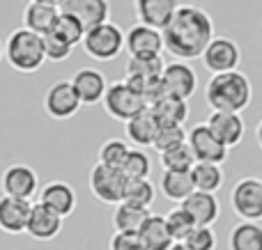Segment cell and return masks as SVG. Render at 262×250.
Instances as JSON below:
<instances>
[{
	"mask_svg": "<svg viewBox=\"0 0 262 250\" xmlns=\"http://www.w3.org/2000/svg\"><path fill=\"white\" fill-rule=\"evenodd\" d=\"M191 177H193L195 191H207V193H219L223 182H226V174H223L221 165L205 163V161H198L191 168Z\"/></svg>",
	"mask_w": 262,
	"mask_h": 250,
	"instance_id": "cell-29",
	"label": "cell"
},
{
	"mask_svg": "<svg viewBox=\"0 0 262 250\" xmlns=\"http://www.w3.org/2000/svg\"><path fill=\"white\" fill-rule=\"evenodd\" d=\"M251 99H253V85L249 76L239 69L212 73V78L205 85V101L212 110L242 113L251 106Z\"/></svg>",
	"mask_w": 262,
	"mask_h": 250,
	"instance_id": "cell-2",
	"label": "cell"
},
{
	"mask_svg": "<svg viewBox=\"0 0 262 250\" xmlns=\"http://www.w3.org/2000/svg\"><path fill=\"white\" fill-rule=\"evenodd\" d=\"M41 104H44V113L49 115L51 119L64 122V119H72L74 115L81 110L83 101H81V96H78L76 87H74L72 78H64V81H55L53 85L46 90Z\"/></svg>",
	"mask_w": 262,
	"mask_h": 250,
	"instance_id": "cell-7",
	"label": "cell"
},
{
	"mask_svg": "<svg viewBox=\"0 0 262 250\" xmlns=\"http://www.w3.org/2000/svg\"><path fill=\"white\" fill-rule=\"evenodd\" d=\"M58 37H62L64 41H69L72 46L76 44H83V39H85V32L88 28L81 23V18H76L74 14H67V12H60L58 21H55L53 30Z\"/></svg>",
	"mask_w": 262,
	"mask_h": 250,
	"instance_id": "cell-32",
	"label": "cell"
},
{
	"mask_svg": "<svg viewBox=\"0 0 262 250\" xmlns=\"http://www.w3.org/2000/svg\"><path fill=\"white\" fill-rule=\"evenodd\" d=\"M44 46H46V58L51 62H62L74 53V46L69 41H64L62 37H58L55 32L44 35Z\"/></svg>",
	"mask_w": 262,
	"mask_h": 250,
	"instance_id": "cell-39",
	"label": "cell"
},
{
	"mask_svg": "<svg viewBox=\"0 0 262 250\" xmlns=\"http://www.w3.org/2000/svg\"><path fill=\"white\" fill-rule=\"evenodd\" d=\"M39 202H44L46 207L60 214L62 218H69V216L76 211V205H78V197H76V191H74L72 184L67 182H49L46 186L39 188Z\"/></svg>",
	"mask_w": 262,
	"mask_h": 250,
	"instance_id": "cell-19",
	"label": "cell"
},
{
	"mask_svg": "<svg viewBox=\"0 0 262 250\" xmlns=\"http://www.w3.org/2000/svg\"><path fill=\"white\" fill-rule=\"evenodd\" d=\"M195 163H198V159H195L189 140L177 147H170V149L159 152V165L163 170H191Z\"/></svg>",
	"mask_w": 262,
	"mask_h": 250,
	"instance_id": "cell-31",
	"label": "cell"
},
{
	"mask_svg": "<svg viewBox=\"0 0 262 250\" xmlns=\"http://www.w3.org/2000/svg\"><path fill=\"white\" fill-rule=\"evenodd\" d=\"M124 51L129 55H161V51H166L163 30L145 26V23H136L127 30Z\"/></svg>",
	"mask_w": 262,
	"mask_h": 250,
	"instance_id": "cell-13",
	"label": "cell"
},
{
	"mask_svg": "<svg viewBox=\"0 0 262 250\" xmlns=\"http://www.w3.org/2000/svg\"><path fill=\"white\" fill-rule=\"evenodd\" d=\"M159 188H161V195L166 200L182 205L195 191V184L191 177V170H163Z\"/></svg>",
	"mask_w": 262,
	"mask_h": 250,
	"instance_id": "cell-23",
	"label": "cell"
},
{
	"mask_svg": "<svg viewBox=\"0 0 262 250\" xmlns=\"http://www.w3.org/2000/svg\"><path fill=\"white\" fill-rule=\"evenodd\" d=\"M255 140H258V147L262 149V119L258 122V127H255Z\"/></svg>",
	"mask_w": 262,
	"mask_h": 250,
	"instance_id": "cell-41",
	"label": "cell"
},
{
	"mask_svg": "<svg viewBox=\"0 0 262 250\" xmlns=\"http://www.w3.org/2000/svg\"><path fill=\"white\" fill-rule=\"evenodd\" d=\"M127 44V32L113 21H104L95 28H88L81 48L88 58L97 62H113L120 58Z\"/></svg>",
	"mask_w": 262,
	"mask_h": 250,
	"instance_id": "cell-4",
	"label": "cell"
},
{
	"mask_svg": "<svg viewBox=\"0 0 262 250\" xmlns=\"http://www.w3.org/2000/svg\"><path fill=\"white\" fill-rule=\"evenodd\" d=\"M203 64L209 73H223V71H232L239 69L242 62V48L235 39L230 37H214L209 41V46L203 53Z\"/></svg>",
	"mask_w": 262,
	"mask_h": 250,
	"instance_id": "cell-9",
	"label": "cell"
},
{
	"mask_svg": "<svg viewBox=\"0 0 262 250\" xmlns=\"http://www.w3.org/2000/svg\"><path fill=\"white\" fill-rule=\"evenodd\" d=\"M232 214L242 220H262V179L242 177L230 191Z\"/></svg>",
	"mask_w": 262,
	"mask_h": 250,
	"instance_id": "cell-8",
	"label": "cell"
},
{
	"mask_svg": "<svg viewBox=\"0 0 262 250\" xmlns=\"http://www.w3.org/2000/svg\"><path fill=\"white\" fill-rule=\"evenodd\" d=\"M129 182L131 179L120 168H111V165L99 163V161L88 177V186H90L92 195L104 205H120L127 197Z\"/></svg>",
	"mask_w": 262,
	"mask_h": 250,
	"instance_id": "cell-5",
	"label": "cell"
},
{
	"mask_svg": "<svg viewBox=\"0 0 262 250\" xmlns=\"http://www.w3.org/2000/svg\"><path fill=\"white\" fill-rule=\"evenodd\" d=\"M101 106H104L108 117H113L115 122L127 124L134 115H138L140 110L147 108V101H145L143 94L136 92L127 81H118V83H111L108 85Z\"/></svg>",
	"mask_w": 262,
	"mask_h": 250,
	"instance_id": "cell-6",
	"label": "cell"
},
{
	"mask_svg": "<svg viewBox=\"0 0 262 250\" xmlns=\"http://www.w3.org/2000/svg\"><path fill=\"white\" fill-rule=\"evenodd\" d=\"M228 250H262V225L258 220H242L230 230Z\"/></svg>",
	"mask_w": 262,
	"mask_h": 250,
	"instance_id": "cell-27",
	"label": "cell"
},
{
	"mask_svg": "<svg viewBox=\"0 0 262 250\" xmlns=\"http://www.w3.org/2000/svg\"><path fill=\"white\" fill-rule=\"evenodd\" d=\"M161 78L166 83L168 94L180 96V99H191L195 94V90H198V76H195L193 67L186 60L168 62Z\"/></svg>",
	"mask_w": 262,
	"mask_h": 250,
	"instance_id": "cell-14",
	"label": "cell"
},
{
	"mask_svg": "<svg viewBox=\"0 0 262 250\" xmlns=\"http://www.w3.org/2000/svg\"><path fill=\"white\" fill-rule=\"evenodd\" d=\"M186 140H189V131L184 129V124H159L157 138H154V149L163 152L182 145Z\"/></svg>",
	"mask_w": 262,
	"mask_h": 250,
	"instance_id": "cell-36",
	"label": "cell"
},
{
	"mask_svg": "<svg viewBox=\"0 0 262 250\" xmlns=\"http://www.w3.org/2000/svg\"><path fill=\"white\" fill-rule=\"evenodd\" d=\"M138 237L143 239V243L147 250H168L172 243H175L170 230H168L166 216H157V214H152L147 220H145L143 228L138 230Z\"/></svg>",
	"mask_w": 262,
	"mask_h": 250,
	"instance_id": "cell-26",
	"label": "cell"
},
{
	"mask_svg": "<svg viewBox=\"0 0 262 250\" xmlns=\"http://www.w3.org/2000/svg\"><path fill=\"white\" fill-rule=\"evenodd\" d=\"M32 202L23 200V197L3 195L0 197V230L5 234H23L28 228V218H30Z\"/></svg>",
	"mask_w": 262,
	"mask_h": 250,
	"instance_id": "cell-15",
	"label": "cell"
},
{
	"mask_svg": "<svg viewBox=\"0 0 262 250\" xmlns=\"http://www.w3.org/2000/svg\"><path fill=\"white\" fill-rule=\"evenodd\" d=\"M108 250H147L138 232H115L108 241Z\"/></svg>",
	"mask_w": 262,
	"mask_h": 250,
	"instance_id": "cell-40",
	"label": "cell"
},
{
	"mask_svg": "<svg viewBox=\"0 0 262 250\" xmlns=\"http://www.w3.org/2000/svg\"><path fill=\"white\" fill-rule=\"evenodd\" d=\"M207 124L219 138H221L223 145L228 147H237L244 140L246 133V124L242 113H230V110H212L207 117Z\"/></svg>",
	"mask_w": 262,
	"mask_h": 250,
	"instance_id": "cell-17",
	"label": "cell"
},
{
	"mask_svg": "<svg viewBox=\"0 0 262 250\" xmlns=\"http://www.w3.org/2000/svg\"><path fill=\"white\" fill-rule=\"evenodd\" d=\"M214 21L198 5H180L175 16L163 28L166 51L175 60L203 58L205 48L214 39Z\"/></svg>",
	"mask_w": 262,
	"mask_h": 250,
	"instance_id": "cell-1",
	"label": "cell"
},
{
	"mask_svg": "<svg viewBox=\"0 0 262 250\" xmlns=\"http://www.w3.org/2000/svg\"><path fill=\"white\" fill-rule=\"evenodd\" d=\"M124 174L134 182V179H149V172H152V159L149 154H145L143 147H136V149L129 152L127 161H124L122 168Z\"/></svg>",
	"mask_w": 262,
	"mask_h": 250,
	"instance_id": "cell-35",
	"label": "cell"
},
{
	"mask_svg": "<svg viewBox=\"0 0 262 250\" xmlns=\"http://www.w3.org/2000/svg\"><path fill=\"white\" fill-rule=\"evenodd\" d=\"M60 16V7L51 3H39V0H28L23 9V26L39 35H49L53 30L55 21Z\"/></svg>",
	"mask_w": 262,
	"mask_h": 250,
	"instance_id": "cell-22",
	"label": "cell"
},
{
	"mask_svg": "<svg viewBox=\"0 0 262 250\" xmlns=\"http://www.w3.org/2000/svg\"><path fill=\"white\" fill-rule=\"evenodd\" d=\"M177 7H180V0H134V14L138 23L159 28V30H163L170 23Z\"/></svg>",
	"mask_w": 262,
	"mask_h": 250,
	"instance_id": "cell-18",
	"label": "cell"
},
{
	"mask_svg": "<svg viewBox=\"0 0 262 250\" xmlns=\"http://www.w3.org/2000/svg\"><path fill=\"white\" fill-rule=\"evenodd\" d=\"M3 58H5V44L0 41V62H3Z\"/></svg>",
	"mask_w": 262,
	"mask_h": 250,
	"instance_id": "cell-44",
	"label": "cell"
},
{
	"mask_svg": "<svg viewBox=\"0 0 262 250\" xmlns=\"http://www.w3.org/2000/svg\"><path fill=\"white\" fill-rule=\"evenodd\" d=\"M182 207L191 214L195 225H214L219 220V216H221V205H219L216 193L193 191L182 202Z\"/></svg>",
	"mask_w": 262,
	"mask_h": 250,
	"instance_id": "cell-21",
	"label": "cell"
},
{
	"mask_svg": "<svg viewBox=\"0 0 262 250\" xmlns=\"http://www.w3.org/2000/svg\"><path fill=\"white\" fill-rule=\"evenodd\" d=\"M184 243L191 250H216V232L212 230V225H195L191 230V234L184 239Z\"/></svg>",
	"mask_w": 262,
	"mask_h": 250,
	"instance_id": "cell-38",
	"label": "cell"
},
{
	"mask_svg": "<svg viewBox=\"0 0 262 250\" xmlns=\"http://www.w3.org/2000/svg\"><path fill=\"white\" fill-rule=\"evenodd\" d=\"M149 216H152V209H149V207L122 200L120 205H115L113 228H115V232H138Z\"/></svg>",
	"mask_w": 262,
	"mask_h": 250,
	"instance_id": "cell-25",
	"label": "cell"
},
{
	"mask_svg": "<svg viewBox=\"0 0 262 250\" xmlns=\"http://www.w3.org/2000/svg\"><path fill=\"white\" fill-rule=\"evenodd\" d=\"M0 188H3V195L32 200L35 195H39V177L30 165L12 163L5 168L3 177H0Z\"/></svg>",
	"mask_w": 262,
	"mask_h": 250,
	"instance_id": "cell-10",
	"label": "cell"
},
{
	"mask_svg": "<svg viewBox=\"0 0 262 250\" xmlns=\"http://www.w3.org/2000/svg\"><path fill=\"white\" fill-rule=\"evenodd\" d=\"M60 12L74 14L76 18H81L85 28H95L99 23L108 21L111 0H62Z\"/></svg>",
	"mask_w": 262,
	"mask_h": 250,
	"instance_id": "cell-20",
	"label": "cell"
},
{
	"mask_svg": "<svg viewBox=\"0 0 262 250\" xmlns=\"http://www.w3.org/2000/svg\"><path fill=\"white\" fill-rule=\"evenodd\" d=\"M189 145L193 149L195 159L205 161V163H219L223 165L228 159V149L230 147L223 145L221 138L209 129V124H195L193 129L189 131Z\"/></svg>",
	"mask_w": 262,
	"mask_h": 250,
	"instance_id": "cell-11",
	"label": "cell"
},
{
	"mask_svg": "<svg viewBox=\"0 0 262 250\" xmlns=\"http://www.w3.org/2000/svg\"><path fill=\"white\" fill-rule=\"evenodd\" d=\"M157 131H159V119L157 115L152 113V108H145L140 110L138 115L127 122V136L129 140L134 142L136 147H154V138H157Z\"/></svg>",
	"mask_w": 262,
	"mask_h": 250,
	"instance_id": "cell-24",
	"label": "cell"
},
{
	"mask_svg": "<svg viewBox=\"0 0 262 250\" xmlns=\"http://www.w3.org/2000/svg\"><path fill=\"white\" fill-rule=\"evenodd\" d=\"M166 223H168V230H170V234H172L175 241H184V239L191 234V230L195 228V220L191 218V214L182 205L172 207V209L168 211Z\"/></svg>",
	"mask_w": 262,
	"mask_h": 250,
	"instance_id": "cell-34",
	"label": "cell"
},
{
	"mask_svg": "<svg viewBox=\"0 0 262 250\" xmlns=\"http://www.w3.org/2000/svg\"><path fill=\"white\" fill-rule=\"evenodd\" d=\"M72 83L76 87L78 96H81L83 106H97L104 101V94L108 90V81L106 76L95 67H81L74 71Z\"/></svg>",
	"mask_w": 262,
	"mask_h": 250,
	"instance_id": "cell-16",
	"label": "cell"
},
{
	"mask_svg": "<svg viewBox=\"0 0 262 250\" xmlns=\"http://www.w3.org/2000/svg\"><path fill=\"white\" fill-rule=\"evenodd\" d=\"M168 250H191L189 246H186V243L184 241H175V243H172V246L170 248H168Z\"/></svg>",
	"mask_w": 262,
	"mask_h": 250,
	"instance_id": "cell-42",
	"label": "cell"
},
{
	"mask_svg": "<svg viewBox=\"0 0 262 250\" xmlns=\"http://www.w3.org/2000/svg\"><path fill=\"white\" fill-rule=\"evenodd\" d=\"M124 200L143 207H152L154 200H157V188H154V184L149 179H134V182H129V191Z\"/></svg>",
	"mask_w": 262,
	"mask_h": 250,
	"instance_id": "cell-37",
	"label": "cell"
},
{
	"mask_svg": "<svg viewBox=\"0 0 262 250\" xmlns=\"http://www.w3.org/2000/svg\"><path fill=\"white\" fill-rule=\"evenodd\" d=\"M163 69H166V62H163L161 55H129L124 76L159 78V76H163Z\"/></svg>",
	"mask_w": 262,
	"mask_h": 250,
	"instance_id": "cell-30",
	"label": "cell"
},
{
	"mask_svg": "<svg viewBox=\"0 0 262 250\" xmlns=\"http://www.w3.org/2000/svg\"><path fill=\"white\" fill-rule=\"evenodd\" d=\"M129 152H131V147L124 140L111 138V140L101 142L99 152H97V159H99V163H106V165H111V168H122Z\"/></svg>",
	"mask_w": 262,
	"mask_h": 250,
	"instance_id": "cell-33",
	"label": "cell"
},
{
	"mask_svg": "<svg viewBox=\"0 0 262 250\" xmlns=\"http://www.w3.org/2000/svg\"><path fill=\"white\" fill-rule=\"evenodd\" d=\"M5 60L9 67L18 73H35L44 67L46 58V46L44 35L30 30V28H16L9 32L5 39Z\"/></svg>",
	"mask_w": 262,
	"mask_h": 250,
	"instance_id": "cell-3",
	"label": "cell"
},
{
	"mask_svg": "<svg viewBox=\"0 0 262 250\" xmlns=\"http://www.w3.org/2000/svg\"><path fill=\"white\" fill-rule=\"evenodd\" d=\"M149 108L157 115L159 124H184L189 119V99L166 94L159 101H154Z\"/></svg>",
	"mask_w": 262,
	"mask_h": 250,
	"instance_id": "cell-28",
	"label": "cell"
},
{
	"mask_svg": "<svg viewBox=\"0 0 262 250\" xmlns=\"http://www.w3.org/2000/svg\"><path fill=\"white\" fill-rule=\"evenodd\" d=\"M39 3H51V5H58V7H60V5H62V0H39Z\"/></svg>",
	"mask_w": 262,
	"mask_h": 250,
	"instance_id": "cell-43",
	"label": "cell"
},
{
	"mask_svg": "<svg viewBox=\"0 0 262 250\" xmlns=\"http://www.w3.org/2000/svg\"><path fill=\"white\" fill-rule=\"evenodd\" d=\"M62 216L55 214L51 207H46L44 202H32L30 218H28L26 234L32 237L35 241H53L60 232H62Z\"/></svg>",
	"mask_w": 262,
	"mask_h": 250,
	"instance_id": "cell-12",
	"label": "cell"
}]
</instances>
